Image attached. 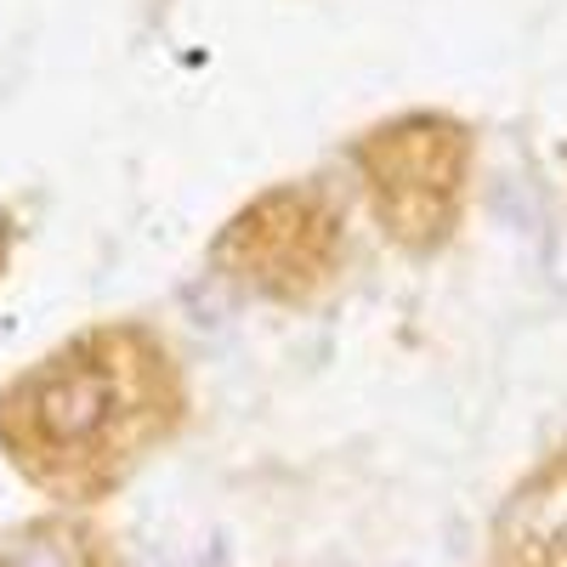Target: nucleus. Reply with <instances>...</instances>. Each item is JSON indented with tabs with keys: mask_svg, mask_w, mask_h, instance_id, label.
I'll use <instances>...</instances> for the list:
<instances>
[{
	"mask_svg": "<svg viewBox=\"0 0 567 567\" xmlns=\"http://www.w3.org/2000/svg\"><path fill=\"white\" fill-rule=\"evenodd\" d=\"M187 425V381L148 323H91L0 386V454L45 499L103 505Z\"/></svg>",
	"mask_w": 567,
	"mask_h": 567,
	"instance_id": "nucleus-1",
	"label": "nucleus"
},
{
	"mask_svg": "<svg viewBox=\"0 0 567 567\" xmlns=\"http://www.w3.org/2000/svg\"><path fill=\"white\" fill-rule=\"evenodd\" d=\"M352 165L386 239L409 256H432L454 239L471 210L477 131L454 114L414 109L369 125L352 142Z\"/></svg>",
	"mask_w": 567,
	"mask_h": 567,
	"instance_id": "nucleus-2",
	"label": "nucleus"
},
{
	"mask_svg": "<svg viewBox=\"0 0 567 567\" xmlns=\"http://www.w3.org/2000/svg\"><path fill=\"white\" fill-rule=\"evenodd\" d=\"M210 256L245 296L312 307L347 272V221L318 182H278L221 227Z\"/></svg>",
	"mask_w": 567,
	"mask_h": 567,
	"instance_id": "nucleus-3",
	"label": "nucleus"
},
{
	"mask_svg": "<svg viewBox=\"0 0 567 567\" xmlns=\"http://www.w3.org/2000/svg\"><path fill=\"white\" fill-rule=\"evenodd\" d=\"M494 567H567V443H556L499 505Z\"/></svg>",
	"mask_w": 567,
	"mask_h": 567,
	"instance_id": "nucleus-4",
	"label": "nucleus"
},
{
	"mask_svg": "<svg viewBox=\"0 0 567 567\" xmlns=\"http://www.w3.org/2000/svg\"><path fill=\"white\" fill-rule=\"evenodd\" d=\"M0 567H120L114 539L80 516H40L0 539Z\"/></svg>",
	"mask_w": 567,
	"mask_h": 567,
	"instance_id": "nucleus-5",
	"label": "nucleus"
}]
</instances>
